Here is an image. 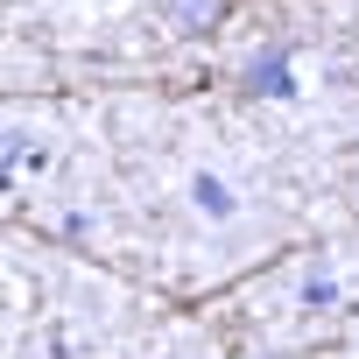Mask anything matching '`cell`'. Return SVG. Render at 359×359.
I'll return each mask as SVG.
<instances>
[{
    "instance_id": "cell-1",
    "label": "cell",
    "mask_w": 359,
    "mask_h": 359,
    "mask_svg": "<svg viewBox=\"0 0 359 359\" xmlns=\"http://www.w3.org/2000/svg\"><path fill=\"white\" fill-rule=\"evenodd\" d=\"M162 15H169V29H184V36H212L233 15V0H162Z\"/></svg>"
},
{
    "instance_id": "cell-2",
    "label": "cell",
    "mask_w": 359,
    "mask_h": 359,
    "mask_svg": "<svg viewBox=\"0 0 359 359\" xmlns=\"http://www.w3.org/2000/svg\"><path fill=\"white\" fill-rule=\"evenodd\" d=\"M247 92H275V99H282V92H296V85H289V57H282V50H275V57H261V64L247 71Z\"/></svg>"
},
{
    "instance_id": "cell-3",
    "label": "cell",
    "mask_w": 359,
    "mask_h": 359,
    "mask_svg": "<svg viewBox=\"0 0 359 359\" xmlns=\"http://www.w3.org/2000/svg\"><path fill=\"white\" fill-rule=\"evenodd\" d=\"M191 198H198V212H205V219H233V191L219 184V176H198Z\"/></svg>"
},
{
    "instance_id": "cell-4",
    "label": "cell",
    "mask_w": 359,
    "mask_h": 359,
    "mask_svg": "<svg viewBox=\"0 0 359 359\" xmlns=\"http://www.w3.org/2000/svg\"><path fill=\"white\" fill-rule=\"evenodd\" d=\"M15 155H22V162H43V155H36L22 134H0V176H8V162H15Z\"/></svg>"
}]
</instances>
